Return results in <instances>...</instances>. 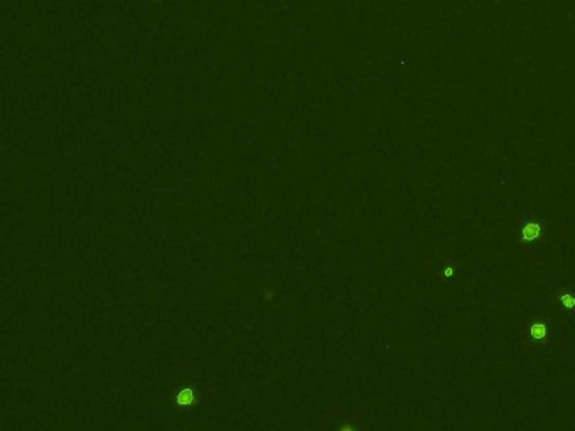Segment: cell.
<instances>
[{
    "instance_id": "obj_3",
    "label": "cell",
    "mask_w": 575,
    "mask_h": 431,
    "mask_svg": "<svg viewBox=\"0 0 575 431\" xmlns=\"http://www.w3.org/2000/svg\"><path fill=\"white\" fill-rule=\"evenodd\" d=\"M560 302H562V305H564L565 308H572V307H575V298H573V295H570V293H564L560 296Z\"/></svg>"
},
{
    "instance_id": "obj_1",
    "label": "cell",
    "mask_w": 575,
    "mask_h": 431,
    "mask_svg": "<svg viewBox=\"0 0 575 431\" xmlns=\"http://www.w3.org/2000/svg\"><path fill=\"white\" fill-rule=\"evenodd\" d=\"M522 236H523V239H526V241L536 239L538 236H540V226H538V224H528V226H526L522 231Z\"/></svg>"
},
{
    "instance_id": "obj_2",
    "label": "cell",
    "mask_w": 575,
    "mask_h": 431,
    "mask_svg": "<svg viewBox=\"0 0 575 431\" xmlns=\"http://www.w3.org/2000/svg\"><path fill=\"white\" fill-rule=\"evenodd\" d=\"M531 335L535 339H543L547 335V325H545L543 322H535V324L531 325Z\"/></svg>"
}]
</instances>
